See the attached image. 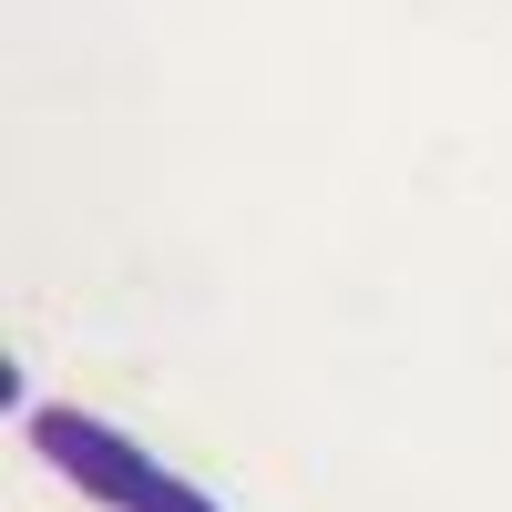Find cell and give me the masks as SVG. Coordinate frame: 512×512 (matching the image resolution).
I'll return each instance as SVG.
<instances>
[{
	"label": "cell",
	"mask_w": 512,
	"mask_h": 512,
	"mask_svg": "<svg viewBox=\"0 0 512 512\" xmlns=\"http://www.w3.org/2000/svg\"><path fill=\"white\" fill-rule=\"evenodd\" d=\"M134 512H226L216 492H205V482H185V472H164V461H154V482H144V502Z\"/></svg>",
	"instance_id": "2"
},
{
	"label": "cell",
	"mask_w": 512,
	"mask_h": 512,
	"mask_svg": "<svg viewBox=\"0 0 512 512\" xmlns=\"http://www.w3.org/2000/svg\"><path fill=\"white\" fill-rule=\"evenodd\" d=\"M31 451L52 461L62 482H82L93 502H113V512H134L144 482H154V451H144L134 431H113V420L72 410V400H41V410H31Z\"/></svg>",
	"instance_id": "1"
}]
</instances>
